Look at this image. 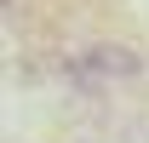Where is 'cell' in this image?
Wrapping results in <instances>:
<instances>
[{"mask_svg": "<svg viewBox=\"0 0 149 143\" xmlns=\"http://www.w3.org/2000/svg\"><path fill=\"white\" fill-rule=\"evenodd\" d=\"M80 63H86L97 80H138V74H143V52H132L120 40H92V46L80 52Z\"/></svg>", "mask_w": 149, "mask_h": 143, "instance_id": "1", "label": "cell"}]
</instances>
